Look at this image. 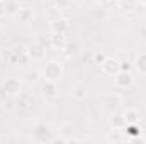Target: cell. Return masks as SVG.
I'll list each match as a JSON object with an SVG mask.
<instances>
[{"mask_svg":"<svg viewBox=\"0 0 146 144\" xmlns=\"http://www.w3.org/2000/svg\"><path fill=\"white\" fill-rule=\"evenodd\" d=\"M63 75H65L63 63L58 61V59H49V61H46V65H44V68H42V71H41V76H42L44 80H48V81H56V83L63 78Z\"/></svg>","mask_w":146,"mask_h":144,"instance_id":"obj_1","label":"cell"},{"mask_svg":"<svg viewBox=\"0 0 146 144\" xmlns=\"http://www.w3.org/2000/svg\"><path fill=\"white\" fill-rule=\"evenodd\" d=\"M0 87L3 88V92H5L9 97H17V95L22 92V83H21V80L15 78V76H9V78H5V80L2 81Z\"/></svg>","mask_w":146,"mask_h":144,"instance_id":"obj_2","label":"cell"},{"mask_svg":"<svg viewBox=\"0 0 146 144\" xmlns=\"http://www.w3.org/2000/svg\"><path fill=\"white\" fill-rule=\"evenodd\" d=\"M33 137H34V141H37V143H51V139H53V131H51V127H49L48 124L41 122V124H37L36 127H34Z\"/></svg>","mask_w":146,"mask_h":144,"instance_id":"obj_3","label":"cell"},{"mask_svg":"<svg viewBox=\"0 0 146 144\" xmlns=\"http://www.w3.org/2000/svg\"><path fill=\"white\" fill-rule=\"evenodd\" d=\"M114 85H115V88H119V90H129V88L134 85V76H133V73L131 71H122V70H121V71L114 76Z\"/></svg>","mask_w":146,"mask_h":144,"instance_id":"obj_4","label":"cell"},{"mask_svg":"<svg viewBox=\"0 0 146 144\" xmlns=\"http://www.w3.org/2000/svg\"><path fill=\"white\" fill-rule=\"evenodd\" d=\"M14 19H15L19 24L26 26V24L33 22V19H34V9H33L31 5H19L17 12L14 14Z\"/></svg>","mask_w":146,"mask_h":144,"instance_id":"obj_5","label":"cell"},{"mask_svg":"<svg viewBox=\"0 0 146 144\" xmlns=\"http://www.w3.org/2000/svg\"><path fill=\"white\" fill-rule=\"evenodd\" d=\"M100 70H102L104 75H107V76H115L117 73L121 71V61L115 59V58L107 56V58L104 59V63L100 65Z\"/></svg>","mask_w":146,"mask_h":144,"instance_id":"obj_6","label":"cell"},{"mask_svg":"<svg viewBox=\"0 0 146 144\" xmlns=\"http://www.w3.org/2000/svg\"><path fill=\"white\" fill-rule=\"evenodd\" d=\"M26 51H27V56L31 61H42L46 58V49L41 44H31Z\"/></svg>","mask_w":146,"mask_h":144,"instance_id":"obj_7","label":"cell"},{"mask_svg":"<svg viewBox=\"0 0 146 144\" xmlns=\"http://www.w3.org/2000/svg\"><path fill=\"white\" fill-rule=\"evenodd\" d=\"M41 92H42V97L44 98H56L58 97V83L56 81L44 80V83L41 87Z\"/></svg>","mask_w":146,"mask_h":144,"instance_id":"obj_8","label":"cell"},{"mask_svg":"<svg viewBox=\"0 0 146 144\" xmlns=\"http://www.w3.org/2000/svg\"><path fill=\"white\" fill-rule=\"evenodd\" d=\"M48 27H49V32H63V34H66L70 24H68L66 19H54V20L49 22Z\"/></svg>","mask_w":146,"mask_h":144,"instance_id":"obj_9","label":"cell"},{"mask_svg":"<svg viewBox=\"0 0 146 144\" xmlns=\"http://www.w3.org/2000/svg\"><path fill=\"white\" fill-rule=\"evenodd\" d=\"M49 42H51V46L54 49H63L66 46V34H63V32H51Z\"/></svg>","mask_w":146,"mask_h":144,"instance_id":"obj_10","label":"cell"},{"mask_svg":"<svg viewBox=\"0 0 146 144\" xmlns=\"http://www.w3.org/2000/svg\"><path fill=\"white\" fill-rule=\"evenodd\" d=\"M124 119H126V126L127 124H139V112L133 107H127L122 112Z\"/></svg>","mask_w":146,"mask_h":144,"instance_id":"obj_11","label":"cell"},{"mask_svg":"<svg viewBox=\"0 0 146 144\" xmlns=\"http://www.w3.org/2000/svg\"><path fill=\"white\" fill-rule=\"evenodd\" d=\"M106 141L107 143H124V141H127V137H126L124 131L114 129V131H110L109 134L106 136Z\"/></svg>","mask_w":146,"mask_h":144,"instance_id":"obj_12","label":"cell"},{"mask_svg":"<svg viewBox=\"0 0 146 144\" xmlns=\"http://www.w3.org/2000/svg\"><path fill=\"white\" fill-rule=\"evenodd\" d=\"M110 126H112V129H119V131H122L124 127H126V119H124V115L122 114H112L109 119Z\"/></svg>","mask_w":146,"mask_h":144,"instance_id":"obj_13","label":"cell"},{"mask_svg":"<svg viewBox=\"0 0 146 144\" xmlns=\"http://www.w3.org/2000/svg\"><path fill=\"white\" fill-rule=\"evenodd\" d=\"M133 66H134V70H136L138 73L146 75V53H139V54L136 56Z\"/></svg>","mask_w":146,"mask_h":144,"instance_id":"obj_14","label":"cell"},{"mask_svg":"<svg viewBox=\"0 0 146 144\" xmlns=\"http://www.w3.org/2000/svg\"><path fill=\"white\" fill-rule=\"evenodd\" d=\"M115 5L121 10H136L139 7V0H115Z\"/></svg>","mask_w":146,"mask_h":144,"instance_id":"obj_15","label":"cell"},{"mask_svg":"<svg viewBox=\"0 0 146 144\" xmlns=\"http://www.w3.org/2000/svg\"><path fill=\"white\" fill-rule=\"evenodd\" d=\"M73 132H75L73 124H70V122H61V124H60V134H63L65 137L73 136Z\"/></svg>","mask_w":146,"mask_h":144,"instance_id":"obj_16","label":"cell"},{"mask_svg":"<svg viewBox=\"0 0 146 144\" xmlns=\"http://www.w3.org/2000/svg\"><path fill=\"white\" fill-rule=\"evenodd\" d=\"M54 9L56 10H68L73 5V0H54Z\"/></svg>","mask_w":146,"mask_h":144,"instance_id":"obj_17","label":"cell"},{"mask_svg":"<svg viewBox=\"0 0 146 144\" xmlns=\"http://www.w3.org/2000/svg\"><path fill=\"white\" fill-rule=\"evenodd\" d=\"M73 97H75L76 100H83V98H87V90H85V87H83V85L75 87V88H73Z\"/></svg>","mask_w":146,"mask_h":144,"instance_id":"obj_18","label":"cell"},{"mask_svg":"<svg viewBox=\"0 0 146 144\" xmlns=\"http://www.w3.org/2000/svg\"><path fill=\"white\" fill-rule=\"evenodd\" d=\"M39 78H41V73L37 71V70H29V71H26V80H27L29 83H37Z\"/></svg>","mask_w":146,"mask_h":144,"instance_id":"obj_19","label":"cell"},{"mask_svg":"<svg viewBox=\"0 0 146 144\" xmlns=\"http://www.w3.org/2000/svg\"><path fill=\"white\" fill-rule=\"evenodd\" d=\"M51 143H54V144H68V137H65L63 134H60V136H53Z\"/></svg>","mask_w":146,"mask_h":144,"instance_id":"obj_20","label":"cell"},{"mask_svg":"<svg viewBox=\"0 0 146 144\" xmlns=\"http://www.w3.org/2000/svg\"><path fill=\"white\" fill-rule=\"evenodd\" d=\"M106 58H107V56H106L104 53H95V54H94V61H95L97 65H102Z\"/></svg>","mask_w":146,"mask_h":144,"instance_id":"obj_21","label":"cell"},{"mask_svg":"<svg viewBox=\"0 0 146 144\" xmlns=\"http://www.w3.org/2000/svg\"><path fill=\"white\" fill-rule=\"evenodd\" d=\"M17 9H19L17 3H7V14H15Z\"/></svg>","mask_w":146,"mask_h":144,"instance_id":"obj_22","label":"cell"},{"mask_svg":"<svg viewBox=\"0 0 146 144\" xmlns=\"http://www.w3.org/2000/svg\"><path fill=\"white\" fill-rule=\"evenodd\" d=\"M7 15V3L3 0H0V19Z\"/></svg>","mask_w":146,"mask_h":144,"instance_id":"obj_23","label":"cell"},{"mask_svg":"<svg viewBox=\"0 0 146 144\" xmlns=\"http://www.w3.org/2000/svg\"><path fill=\"white\" fill-rule=\"evenodd\" d=\"M7 97H9V95H7V93L3 92V88L0 87V104H5V100H7Z\"/></svg>","mask_w":146,"mask_h":144,"instance_id":"obj_24","label":"cell"},{"mask_svg":"<svg viewBox=\"0 0 146 144\" xmlns=\"http://www.w3.org/2000/svg\"><path fill=\"white\" fill-rule=\"evenodd\" d=\"M131 68H133V66H131L129 63H127V65H126V63H121V70H122V71H131Z\"/></svg>","mask_w":146,"mask_h":144,"instance_id":"obj_25","label":"cell"},{"mask_svg":"<svg viewBox=\"0 0 146 144\" xmlns=\"http://www.w3.org/2000/svg\"><path fill=\"white\" fill-rule=\"evenodd\" d=\"M97 5H100V7H106L107 3H109V0H94Z\"/></svg>","mask_w":146,"mask_h":144,"instance_id":"obj_26","label":"cell"},{"mask_svg":"<svg viewBox=\"0 0 146 144\" xmlns=\"http://www.w3.org/2000/svg\"><path fill=\"white\" fill-rule=\"evenodd\" d=\"M0 31H2V22H0Z\"/></svg>","mask_w":146,"mask_h":144,"instance_id":"obj_27","label":"cell"}]
</instances>
